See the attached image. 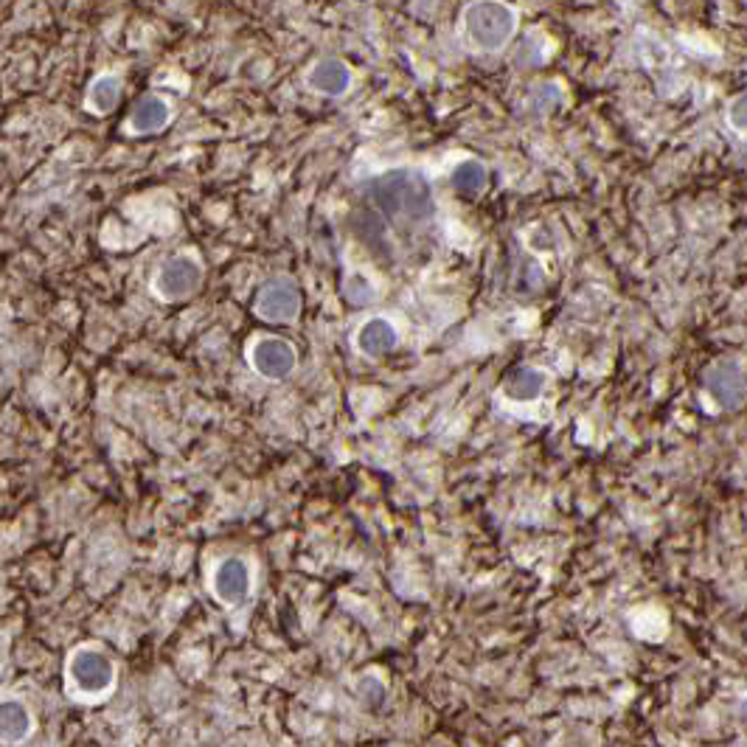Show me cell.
<instances>
[{
  "mask_svg": "<svg viewBox=\"0 0 747 747\" xmlns=\"http://www.w3.org/2000/svg\"><path fill=\"white\" fill-rule=\"evenodd\" d=\"M251 366L258 377L270 382L287 380L299 366V349L287 338H273V334L256 338L251 343Z\"/></svg>",
  "mask_w": 747,
  "mask_h": 747,
  "instance_id": "obj_7",
  "label": "cell"
},
{
  "mask_svg": "<svg viewBox=\"0 0 747 747\" xmlns=\"http://www.w3.org/2000/svg\"><path fill=\"white\" fill-rule=\"evenodd\" d=\"M453 189L458 191V194H467V198H476V194H481L483 189H486V180H490V172H486V166L481 164V161H476V157H467V161H461V164L453 169Z\"/></svg>",
  "mask_w": 747,
  "mask_h": 747,
  "instance_id": "obj_15",
  "label": "cell"
},
{
  "mask_svg": "<svg viewBox=\"0 0 747 747\" xmlns=\"http://www.w3.org/2000/svg\"><path fill=\"white\" fill-rule=\"evenodd\" d=\"M727 124L736 129V136H745V96H736L734 102L727 104Z\"/></svg>",
  "mask_w": 747,
  "mask_h": 747,
  "instance_id": "obj_17",
  "label": "cell"
},
{
  "mask_svg": "<svg viewBox=\"0 0 747 747\" xmlns=\"http://www.w3.org/2000/svg\"><path fill=\"white\" fill-rule=\"evenodd\" d=\"M118 102H122V79L113 74L96 76L88 90V107L99 116H107L118 107Z\"/></svg>",
  "mask_w": 747,
  "mask_h": 747,
  "instance_id": "obj_14",
  "label": "cell"
},
{
  "mask_svg": "<svg viewBox=\"0 0 747 747\" xmlns=\"http://www.w3.org/2000/svg\"><path fill=\"white\" fill-rule=\"evenodd\" d=\"M702 388L722 410H739L745 402V366L736 357H725L706 368Z\"/></svg>",
  "mask_w": 747,
  "mask_h": 747,
  "instance_id": "obj_6",
  "label": "cell"
},
{
  "mask_svg": "<svg viewBox=\"0 0 747 747\" xmlns=\"http://www.w3.org/2000/svg\"><path fill=\"white\" fill-rule=\"evenodd\" d=\"M343 295H346L352 304H368V301L377 299V292L371 290V284H368L363 276H352V279L346 281V290H343Z\"/></svg>",
  "mask_w": 747,
  "mask_h": 747,
  "instance_id": "obj_16",
  "label": "cell"
},
{
  "mask_svg": "<svg viewBox=\"0 0 747 747\" xmlns=\"http://www.w3.org/2000/svg\"><path fill=\"white\" fill-rule=\"evenodd\" d=\"M172 122V104L161 96H141L129 113V129L138 132V136H147V132H157Z\"/></svg>",
  "mask_w": 747,
  "mask_h": 747,
  "instance_id": "obj_12",
  "label": "cell"
},
{
  "mask_svg": "<svg viewBox=\"0 0 747 747\" xmlns=\"http://www.w3.org/2000/svg\"><path fill=\"white\" fill-rule=\"evenodd\" d=\"M31 727H35V722H31V713H28V708L23 702H0V742L17 745V742L28 739Z\"/></svg>",
  "mask_w": 747,
  "mask_h": 747,
  "instance_id": "obj_13",
  "label": "cell"
},
{
  "mask_svg": "<svg viewBox=\"0 0 747 747\" xmlns=\"http://www.w3.org/2000/svg\"><path fill=\"white\" fill-rule=\"evenodd\" d=\"M253 591V568L248 559L228 557L214 568L211 593L223 607H242Z\"/></svg>",
  "mask_w": 747,
  "mask_h": 747,
  "instance_id": "obj_8",
  "label": "cell"
},
{
  "mask_svg": "<svg viewBox=\"0 0 747 747\" xmlns=\"http://www.w3.org/2000/svg\"><path fill=\"white\" fill-rule=\"evenodd\" d=\"M548 374L537 366H520L506 374L501 385V394L511 402H534L545 394Z\"/></svg>",
  "mask_w": 747,
  "mask_h": 747,
  "instance_id": "obj_11",
  "label": "cell"
},
{
  "mask_svg": "<svg viewBox=\"0 0 747 747\" xmlns=\"http://www.w3.org/2000/svg\"><path fill=\"white\" fill-rule=\"evenodd\" d=\"M304 83H306V88L315 90V93L332 96V99H338V96H346L349 90H352L354 76H352V68H349L346 62L318 60L313 68L306 71Z\"/></svg>",
  "mask_w": 747,
  "mask_h": 747,
  "instance_id": "obj_10",
  "label": "cell"
},
{
  "mask_svg": "<svg viewBox=\"0 0 747 747\" xmlns=\"http://www.w3.org/2000/svg\"><path fill=\"white\" fill-rule=\"evenodd\" d=\"M68 678L85 697H102L116 683V666L104 653L85 646L71 655Z\"/></svg>",
  "mask_w": 747,
  "mask_h": 747,
  "instance_id": "obj_3",
  "label": "cell"
},
{
  "mask_svg": "<svg viewBox=\"0 0 747 747\" xmlns=\"http://www.w3.org/2000/svg\"><path fill=\"white\" fill-rule=\"evenodd\" d=\"M301 290L292 279L267 281L253 299V313L267 324H292L301 315Z\"/></svg>",
  "mask_w": 747,
  "mask_h": 747,
  "instance_id": "obj_5",
  "label": "cell"
},
{
  "mask_svg": "<svg viewBox=\"0 0 747 747\" xmlns=\"http://www.w3.org/2000/svg\"><path fill=\"white\" fill-rule=\"evenodd\" d=\"M200 284H203V265L194 256H189V253L166 258L164 267L157 270L155 281H152L157 299L164 301L189 299V295H194L200 290Z\"/></svg>",
  "mask_w": 747,
  "mask_h": 747,
  "instance_id": "obj_4",
  "label": "cell"
},
{
  "mask_svg": "<svg viewBox=\"0 0 747 747\" xmlns=\"http://www.w3.org/2000/svg\"><path fill=\"white\" fill-rule=\"evenodd\" d=\"M517 9L501 0H476L461 9V37L472 51L497 54L517 35Z\"/></svg>",
  "mask_w": 747,
  "mask_h": 747,
  "instance_id": "obj_2",
  "label": "cell"
},
{
  "mask_svg": "<svg viewBox=\"0 0 747 747\" xmlns=\"http://www.w3.org/2000/svg\"><path fill=\"white\" fill-rule=\"evenodd\" d=\"M368 198L388 219L425 223L435 214L433 186L421 172L408 169V166L374 177L371 186H368Z\"/></svg>",
  "mask_w": 747,
  "mask_h": 747,
  "instance_id": "obj_1",
  "label": "cell"
},
{
  "mask_svg": "<svg viewBox=\"0 0 747 747\" xmlns=\"http://www.w3.org/2000/svg\"><path fill=\"white\" fill-rule=\"evenodd\" d=\"M400 346V329L388 318L363 320L360 329L354 332V349L368 360H380Z\"/></svg>",
  "mask_w": 747,
  "mask_h": 747,
  "instance_id": "obj_9",
  "label": "cell"
}]
</instances>
